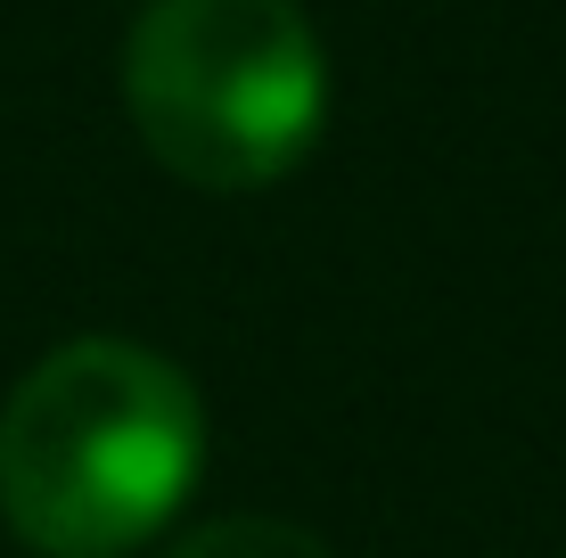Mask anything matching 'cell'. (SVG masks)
<instances>
[{
    "instance_id": "cell-1",
    "label": "cell",
    "mask_w": 566,
    "mask_h": 558,
    "mask_svg": "<svg viewBox=\"0 0 566 558\" xmlns=\"http://www.w3.org/2000/svg\"><path fill=\"white\" fill-rule=\"evenodd\" d=\"M206 411L181 361L74 337L0 402V517L33 558H124L181 517Z\"/></svg>"
},
{
    "instance_id": "cell-2",
    "label": "cell",
    "mask_w": 566,
    "mask_h": 558,
    "mask_svg": "<svg viewBox=\"0 0 566 558\" xmlns=\"http://www.w3.org/2000/svg\"><path fill=\"white\" fill-rule=\"evenodd\" d=\"M124 107L189 189H271L328 124V50L296 0H148L124 33Z\"/></svg>"
},
{
    "instance_id": "cell-3",
    "label": "cell",
    "mask_w": 566,
    "mask_h": 558,
    "mask_svg": "<svg viewBox=\"0 0 566 558\" xmlns=\"http://www.w3.org/2000/svg\"><path fill=\"white\" fill-rule=\"evenodd\" d=\"M165 558H337L321 534L287 526V517H222V526L181 534Z\"/></svg>"
}]
</instances>
